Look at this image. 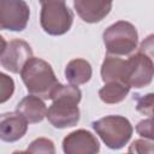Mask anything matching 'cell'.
I'll return each instance as SVG.
<instances>
[{
	"label": "cell",
	"mask_w": 154,
	"mask_h": 154,
	"mask_svg": "<svg viewBox=\"0 0 154 154\" xmlns=\"http://www.w3.org/2000/svg\"><path fill=\"white\" fill-rule=\"evenodd\" d=\"M51 100L53 102L47 111V119L54 128L65 129L77 125L81 119L78 103L82 100V91L77 85L59 83Z\"/></svg>",
	"instance_id": "1"
},
{
	"label": "cell",
	"mask_w": 154,
	"mask_h": 154,
	"mask_svg": "<svg viewBox=\"0 0 154 154\" xmlns=\"http://www.w3.org/2000/svg\"><path fill=\"white\" fill-rule=\"evenodd\" d=\"M22 81L29 94L41 99H52V94L60 83L55 73L46 60L40 58H30L20 71Z\"/></svg>",
	"instance_id": "2"
},
{
	"label": "cell",
	"mask_w": 154,
	"mask_h": 154,
	"mask_svg": "<svg viewBox=\"0 0 154 154\" xmlns=\"http://www.w3.org/2000/svg\"><path fill=\"white\" fill-rule=\"evenodd\" d=\"M41 4V28L52 36L66 34L73 23V13L66 6V0H38Z\"/></svg>",
	"instance_id": "3"
},
{
	"label": "cell",
	"mask_w": 154,
	"mask_h": 154,
	"mask_svg": "<svg viewBox=\"0 0 154 154\" xmlns=\"http://www.w3.org/2000/svg\"><path fill=\"white\" fill-rule=\"evenodd\" d=\"M94 131L111 149H120L130 141L134 128L130 120L123 116H106L91 124Z\"/></svg>",
	"instance_id": "4"
},
{
	"label": "cell",
	"mask_w": 154,
	"mask_h": 154,
	"mask_svg": "<svg viewBox=\"0 0 154 154\" xmlns=\"http://www.w3.org/2000/svg\"><path fill=\"white\" fill-rule=\"evenodd\" d=\"M102 40L107 54L129 55L137 48L138 34L130 22L118 20L103 31Z\"/></svg>",
	"instance_id": "5"
},
{
	"label": "cell",
	"mask_w": 154,
	"mask_h": 154,
	"mask_svg": "<svg viewBox=\"0 0 154 154\" xmlns=\"http://www.w3.org/2000/svg\"><path fill=\"white\" fill-rule=\"evenodd\" d=\"M0 38L2 42V48L0 53L1 66L12 73H20L26 61L32 58V49L30 45L26 41L19 38L12 40L7 43L2 37Z\"/></svg>",
	"instance_id": "6"
},
{
	"label": "cell",
	"mask_w": 154,
	"mask_h": 154,
	"mask_svg": "<svg viewBox=\"0 0 154 154\" xmlns=\"http://www.w3.org/2000/svg\"><path fill=\"white\" fill-rule=\"evenodd\" d=\"M30 17L29 5L24 0H1L0 28L10 31H23Z\"/></svg>",
	"instance_id": "7"
},
{
	"label": "cell",
	"mask_w": 154,
	"mask_h": 154,
	"mask_svg": "<svg viewBox=\"0 0 154 154\" xmlns=\"http://www.w3.org/2000/svg\"><path fill=\"white\" fill-rule=\"evenodd\" d=\"M154 78L153 61L141 52L130 55L126 59L125 81L131 88H143L152 83Z\"/></svg>",
	"instance_id": "8"
},
{
	"label": "cell",
	"mask_w": 154,
	"mask_h": 154,
	"mask_svg": "<svg viewBox=\"0 0 154 154\" xmlns=\"http://www.w3.org/2000/svg\"><path fill=\"white\" fill-rule=\"evenodd\" d=\"M63 150L65 154H96L100 150V143L90 131L78 129L65 136Z\"/></svg>",
	"instance_id": "9"
},
{
	"label": "cell",
	"mask_w": 154,
	"mask_h": 154,
	"mask_svg": "<svg viewBox=\"0 0 154 154\" xmlns=\"http://www.w3.org/2000/svg\"><path fill=\"white\" fill-rule=\"evenodd\" d=\"M113 0H73L77 14L87 23H97L108 16Z\"/></svg>",
	"instance_id": "10"
},
{
	"label": "cell",
	"mask_w": 154,
	"mask_h": 154,
	"mask_svg": "<svg viewBox=\"0 0 154 154\" xmlns=\"http://www.w3.org/2000/svg\"><path fill=\"white\" fill-rule=\"evenodd\" d=\"M28 120L18 112H7L0 118V138L5 142H16L28 131Z\"/></svg>",
	"instance_id": "11"
},
{
	"label": "cell",
	"mask_w": 154,
	"mask_h": 154,
	"mask_svg": "<svg viewBox=\"0 0 154 154\" xmlns=\"http://www.w3.org/2000/svg\"><path fill=\"white\" fill-rule=\"evenodd\" d=\"M47 107L43 100L36 95H28L24 96L16 106V112L22 114L29 124L40 123L47 117Z\"/></svg>",
	"instance_id": "12"
},
{
	"label": "cell",
	"mask_w": 154,
	"mask_h": 154,
	"mask_svg": "<svg viewBox=\"0 0 154 154\" xmlns=\"http://www.w3.org/2000/svg\"><path fill=\"white\" fill-rule=\"evenodd\" d=\"M125 76H126V60L119 58V55L107 54L101 65L102 81L105 83L112 81H120L126 83Z\"/></svg>",
	"instance_id": "13"
},
{
	"label": "cell",
	"mask_w": 154,
	"mask_h": 154,
	"mask_svg": "<svg viewBox=\"0 0 154 154\" xmlns=\"http://www.w3.org/2000/svg\"><path fill=\"white\" fill-rule=\"evenodd\" d=\"M93 75L91 65L89 61L82 58L72 59L65 67V78L70 84L81 85L90 81Z\"/></svg>",
	"instance_id": "14"
},
{
	"label": "cell",
	"mask_w": 154,
	"mask_h": 154,
	"mask_svg": "<svg viewBox=\"0 0 154 154\" xmlns=\"http://www.w3.org/2000/svg\"><path fill=\"white\" fill-rule=\"evenodd\" d=\"M131 87L120 81H112L105 83V85L99 90V96L105 103H118L122 102L129 94Z\"/></svg>",
	"instance_id": "15"
},
{
	"label": "cell",
	"mask_w": 154,
	"mask_h": 154,
	"mask_svg": "<svg viewBox=\"0 0 154 154\" xmlns=\"http://www.w3.org/2000/svg\"><path fill=\"white\" fill-rule=\"evenodd\" d=\"M26 153H47V154H54L55 147L54 142L46 137H38L34 140L29 147L25 150Z\"/></svg>",
	"instance_id": "16"
},
{
	"label": "cell",
	"mask_w": 154,
	"mask_h": 154,
	"mask_svg": "<svg viewBox=\"0 0 154 154\" xmlns=\"http://www.w3.org/2000/svg\"><path fill=\"white\" fill-rule=\"evenodd\" d=\"M136 96V111L143 116H154V93Z\"/></svg>",
	"instance_id": "17"
},
{
	"label": "cell",
	"mask_w": 154,
	"mask_h": 154,
	"mask_svg": "<svg viewBox=\"0 0 154 154\" xmlns=\"http://www.w3.org/2000/svg\"><path fill=\"white\" fill-rule=\"evenodd\" d=\"M136 132L141 137L154 141V116L138 122L136 125Z\"/></svg>",
	"instance_id": "18"
},
{
	"label": "cell",
	"mask_w": 154,
	"mask_h": 154,
	"mask_svg": "<svg viewBox=\"0 0 154 154\" xmlns=\"http://www.w3.org/2000/svg\"><path fill=\"white\" fill-rule=\"evenodd\" d=\"M0 85H1L0 87V94H1L0 102L4 103L12 96L14 91V82L10 76L5 73H0Z\"/></svg>",
	"instance_id": "19"
},
{
	"label": "cell",
	"mask_w": 154,
	"mask_h": 154,
	"mask_svg": "<svg viewBox=\"0 0 154 154\" xmlns=\"http://www.w3.org/2000/svg\"><path fill=\"white\" fill-rule=\"evenodd\" d=\"M128 152L129 153H138V154H143V153L154 154V143L149 142L147 138H144V140H142V138L135 140L130 144Z\"/></svg>",
	"instance_id": "20"
},
{
	"label": "cell",
	"mask_w": 154,
	"mask_h": 154,
	"mask_svg": "<svg viewBox=\"0 0 154 154\" xmlns=\"http://www.w3.org/2000/svg\"><path fill=\"white\" fill-rule=\"evenodd\" d=\"M138 52L143 53L144 55H147L154 64V34L148 35L140 45Z\"/></svg>",
	"instance_id": "21"
}]
</instances>
